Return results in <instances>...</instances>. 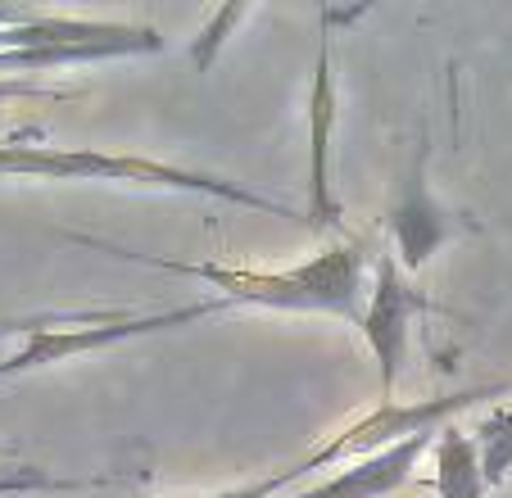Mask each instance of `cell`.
<instances>
[{"instance_id": "3957f363", "label": "cell", "mask_w": 512, "mask_h": 498, "mask_svg": "<svg viewBox=\"0 0 512 498\" xmlns=\"http://www.w3.org/2000/svg\"><path fill=\"white\" fill-rule=\"evenodd\" d=\"M236 304L227 299H195L182 308H155V313H96V317H37V322H10L19 331L23 345L10 358H0V381L28 376L37 367H55L68 358L100 354V349L127 345L141 336H159V331H177V326L204 322V317H223Z\"/></svg>"}, {"instance_id": "30bf717a", "label": "cell", "mask_w": 512, "mask_h": 498, "mask_svg": "<svg viewBox=\"0 0 512 498\" xmlns=\"http://www.w3.org/2000/svg\"><path fill=\"white\" fill-rule=\"evenodd\" d=\"M68 91L59 87H37V82H23V77H0V100H64Z\"/></svg>"}, {"instance_id": "ba28073f", "label": "cell", "mask_w": 512, "mask_h": 498, "mask_svg": "<svg viewBox=\"0 0 512 498\" xmlns=\"http://www.w3.org/2000/svg\"><path fill=\"white\" fill-rule=\"evenodd\" d=\"M245 14H250V5H227V10H218L209 23H204V32L191 41V59H195V68H200V73L213 64V55L223 50L227 28H232V23H241Z\"/></svg>"}, {"instance_id": "8992f818", "label": "cell", "mask_w": 512, "mask_h": 498, "mask_svg": "<svg viewBox=\"0 0 512 498\" xmlns=\"http://www.w3.org/2000/svg\"><path fill=\"white\" fill-rule=\"evenodd\" d=\"M435 435L440 431H422V435H413V440L395 444V449H386V453H372V458H363V462H345V467L331 471L327 480L300 485L281 498H386L413 480L417 462H422V453L435 444Z\"/></svg>"}, {"instance_id": "9c48e42d", "label": "cell", "mask_w": 512, "mask_h": 498, "mask_svg": "<svg viewBox=\"0 0 512 498\" xmlns=\"http://www.w3.org/2000/svg\"><path fill=\"white\" fill-rule=\"evenodd\" d=\"M290 485H300V471H295V462H290V467H281V471H272V476L250 480V485L223 489V494H195V498H281V494H290Z\"/></svg>"}, {"instance_id": "6da1fadb", "label": "cell", "mask_w": 512, "mask_h": 498, "mask_svg": "<svg viewBox=\"0 0 512 498\" xmlns=\"http://www.w3.org/2000/svg\"><path fill=\"white\" fill-rule=\"evenodd\" d=\"M78 245L114 254V259L141 263V268H159L173 277H191L213 290V299H227L236 308H272V313H327L345 317L349 326L363 322V290L368 286V259L377 254L368 236L331 240L318 249L309 263L281 272H259V268H232V263H182L164 259V254H136V249L109 245L96 236H73Z\"/></svg>"}, {"instance_id": "7a4b0ae2", "label": "cell", "mask_w": 512, "mask_h": 498, "mask_svg": "<svg viewBox=\"0 0 512 498\" xmlns=\"http://www.w3.org/2000/svg\"><path fill=\"white\" fill-rule=\"evenodd\" d=\"M0 177H41V182H123V186H155V191H182L223 200L236 209H254L268 218H295L281 200L259 195L232 177L182 168V163L145 159V154H109V150H64V145H28V141H0Z\"/></svg>"}, {"instance_id": "5b68a950", "label": "cell", "mask_w": 512, "mask_h": 498, "mask_svg": "<svg viewBox=\"0 0 512 498\" xmlns=\"http://www.w3.org/2000/svg\"><path fill=\"white\" fill-rule=\"evenodd\" d=\"M309 227L331 231V236L349 240L345 209H340L336 182H331V136H336V55H331V32L322 23V46L313 59V82H309Z\"/></svg>"}, {"instance_id": "52a82bcc", "label": "cell", "mask_w": 512, "mask_h": 498, "mask_svg": "<svg viewBox=\"0 0 512 498\" xmlns=\"http://www.w3.org/2000/svg\"><path fill=\"white\" fill-rule=\"evenodd\" d=\"M476 453H481V471H485V485H503L512 476V403L508 408H494L481 426L472 431Z\"/></svg>"}, {"instance_id": "277c9868", "label": "cell", "mask_w": 512, "mask_h": 498, "mask_svg": "<svg viewBox=\"0 0 512 498\" xmlns=\"http://www.w3.org/2000/svg\"><path fill=\"white\" fill-rule=\"evenodd\" d=\"M372 290H368V308H363V322H358V336L368 340L372 358H377L381 372V403H395V385L404 372L408 358V326L417 313L431 308V299L408 281L404 263H399L395 249H377L372 254Z\"/></svg>"}]
</instances>
